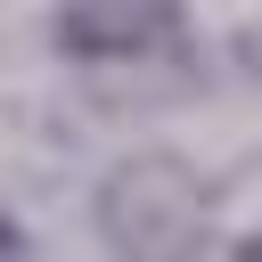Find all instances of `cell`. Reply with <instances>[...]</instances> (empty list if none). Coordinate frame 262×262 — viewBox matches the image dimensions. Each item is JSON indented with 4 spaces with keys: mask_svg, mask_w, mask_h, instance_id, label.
<instances>
[{
    "mask_svg": "<svg viewBox=\"0 0 262 262\" xmlns=\"http://www.w3.org/2000/svg\"><path fill=\"white\" fill-rule=\"evenodd\" d=\"M188 0H57L49 41L74 66H147L180 41Z\"/></svg>",
    "mask_w": 262,
    "mask_h": 262,
    "instance_id": "cell-2",
    "label": "cell"
},
{
    "mask_svg": "<svg viewBox=\"0 0 262 262\" xmlns=\"http://www.w3.org/2000/svg\"><path fill=\"white\" fill-rule=\"evenodd\" d=\"M90 229L106 262H205L221 237V188L172 147H131L90 188Z\"/></svg>",
    "mask_w": 262,
    "mask_h": 262,
    "instance_id": "cell-1",
    "label": "cell"
},
{
    "mask_svg": "<svg viewBox=\"0 0 262 262\" xmlns=\"http://www.w3.org/2000/svg\"><path fill=\"white\" fill-rule=\"evenodd\" d=\"M16 254H25V229H16V213L0 205V262H16Z\"/></svg>",
    "mask_w": 262,
    "mask_h": 262,
    "instance_id": "cell-3",
    "label": "cell"
},
{
    "mask_svg": "<svg viewBox=\"0 0 262 262\" xmlns=\"http://www.w3.org/2000/svg\"><path fill=\"white\" fill-rule=\"evenodd\" d=\"M229 262H262V229H246V237H229Z\"/></svg>",
    "mask_w": 262,
    "mask_h": 262,
    "instance_id": "cell-4",
    "label": "cell"
}]
</instances>
